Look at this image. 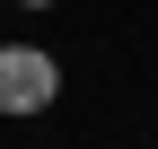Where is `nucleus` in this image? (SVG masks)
<instances>
[{
	"label": "nucleus",
	"instance_id": "obj_1",
	"mask_svg": "<svg viewBox=\"0 0 158 149\" xmlns=\"http://www.w3.org/2000/svg\"><path fill=\"white\" fill-rule=\"evenodd\" d=\"M44 105H62V62L44 44H0V123H27Z\"/></svg>",
	"mask_w": 158,
	"mask_h": 149
},
{
	"label": "nucleus",
	"instance_id": "obj_2",
	"mask_svg": "<svg viewBox=\"0 0 158 149\" xmlns=\"http://www.w3.org/2000/svg\"><path fill=\"white\" fill-rule=\"evenodd\" d=\"M18 9H53V0H18Z\"/></svg>",
	"mask_w": 158,
	"mask_h": 149
}]
</instances>
